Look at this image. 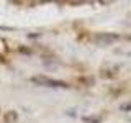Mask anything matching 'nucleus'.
I'll return each mask as SVG.
<instances>
[{"mask_svg": "<svg viewBox=\"0 0 131 123\" xmlns=\"http://www.w3.org/2000/svg\"><path fill=\"white\" fill-rule=\"evenodd\" d=\"M118 39V35H112V33H102V35H97L95 36V41L100 44H112L113 41Z\"/></svg>", "mask_w": 131, "mask_h": 123, "instance_id": "f03ea898", "label": "nucleus"}, {"mask_svg": "<svg viewBox=\"0 0 131 123\" xmlns=\"http://www.w3.org/2000/svg\"><path fill=\"white\" fill-rule=\"evenodd\" d=\"M30 80L33 82V84H36V85H41V87H52V89H57V87H69L66 82L57 80V79H52V77H46V76H33Z\"/></svg>", "mask_w": 131, "mask_h": 123, "instance_id": "f257e3e1", "label": "nucleus"}, {"mask_svg": "<svg viewBox=\"0 0 131 123\" xmlns=\"http://www.w3.org/2000/svg\"><path fill=\"white\" fill-rule=\"evenodd\" d=\"M3 120H5L7 123H15L16 120H18V113H16L15 110H10V112H7L5 115H3Z\"/></svg>", "mask_w": 131, "mask_h": 123, "instance_id": "7ed1b4c3", "label": "nucleus"}, {"mask_svg": "<svg viewBox=\"0 0 131 123\" xmlns=\"http://www.w3.org/2000/svg\"><path fill=\"white\" fill-rule=\"evenodd\" d=\"M84 121H87V123H100V118L98 117H85Z\"/></svg>", "mask_w": 131, "mask_h": 123, "instance_id": "20e7f679", "label": "nucleus"}]
</instances>
